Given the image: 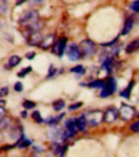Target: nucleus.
<instances>
[{"label":"nucleus","instance_id":"nucleus-1","mask_svg":"<svg viewBox=\"0 0 139 157\" xmlns=\"http://www.w3.org/2000/svg\"><path fill=\"white\" fill-rule=\"evenodd\" d=\"M19 23L26 27L29 35L35 31H39L43 27V22L40 21V17H39L36 10H29L27 13H25L22 18L19 19Z\"/></svg>","mask_w":139,"mask_h":157},{"label":"nucleus","instance_id":"nucleus-2","mask_svg":"<svg viewBox=\"0 0 139 157\" xmlns=\"http://www.w3.org/2000/svg\"><path fill=\"white\" fill-rule=\"evenodd\" d=\"M87 117V121H88V125L89 126H98L102 121H104V113H102L101 111H90L89 113L85 115Z\"/></svg>","mask_w":139,"mask_h":157},{"label":"nucleus","instance_id":"nucleus-3","mask_svg":"<svg viewBox=\"0 0 139 157\" xmlns=\"http://www.w3.org/2000/svg\"><path fill=\"white\" fill-rule=\"evenodd\" d=\"M80 49H81V53H83V56L85 58L94 56V53L97 52L95 44L93 43L91 40H89V39H87V40H83L80 43Z\"/></svg>","mask_w":139,"mask_h":157},{"label":"nucleus","instance_id":"nucleus-4","mask_svg":"<svg viewBox=\"0 0 139 157\" xmlns=\"http://www.w3.org/2000/svg\"><path fill=\"white\" fill-rule=\"evenodd\" d=\"M135 113H137L135 109L133 107L128 106V104H122L121 108H120V117L122 120H125V121L131 120L135 116Z\"/></svg>","mask_w":139,"mask_h":157},{"label":"nucleus","instance_id":"nucleus-5","mask_svg":"<svg viewBox=\"0 0 139 157\" xmlns=\"http://www.w3.org/2000/svg\"><path fill=\"white\" fill-rule=\"evenodd\" d=\"M81 56H83V53H81L80 47H76L75 44H72L67 49V57L71 61H79L81 58Z\"/></svg>","mask_w":139,"mask_h":157},{"label":"nucleus","instance_id":"nucleus-6","mask_svg":"<svg viewBox=\"0 0 139 157\" xmlns=\"http://www.w3.org/2000/svg\"><path fill=\"white\" fill-rule=\"evenodd\" d=\"M46 136H48L49 139L52 140H56V142H61V140H64L63 138V132H61L57 126H53L48 130V133H46Z\"/></svg>","mask_w":139,"mask_h":157},{"label":"nucleus","instance_id":"nucleus-7","mask_svg":"<svg viewBox=\"0 0 139 157\" xmlns=\"http://www.w3.org/2000/svg\"><path fill=\"white\" fill-rule=\"evenodd\" d=\"M43 41H44V37L39 31L32 32V34H30L27 36V43L30 45H41Z\"/></svg>","mask_w":139,"mask_h":157},{"label":"nucleus","instance_id":"nucleus-8","mask_svg":"<svg viewBox=\"0 0 139 157\" xmlns=\"http://www.w3.org/2000/svg\"><path fill=\"white\" fill-rule=\"evenodd\" d=\"M66 44H67V39L66 37L59 39L54 45V53L58 54V56H62L64 53V50H66Z\"/></svg>","mask_w":139,"mask_h":157},{"label":"nucleus","instance_id":"nucleus-9","mask_svg":"<svg viewBox=\"0 0 139 157\" xmlns=\"http://www.w3.org/2000/svg\"><path fill=\"white\" fill-rule=\"evenodd\" d=\"M117 111L115 108H108L107 111L104 112V121L106 122H108V124H112V122H115L116 119H117Z\"/></svg>","mask_w":139,"mask_h":157},{"label":"nucleus","instance_id":"nucleus-10","mask_svg":"<svg viewBox=\"0 0 139 157\" xmlns=\"http://www.w3.org/2000/svg\"><path fill=\"white\" fill-rule=\"evenodd\" d=\"M75 124H76V128H77L79 132H84V130L87 129V126H88V121H87V117H85V115L75 119Z\"/></svg>","mask_w":139,"mask_h":157},{"label":"nucleus","instance_id":"nucleus-11","mask_svg":"<svg viewBox=\"0 0 139 157\" xmlns=\"http://www.w3.org/2000/svg\"><path fill=\"white\" fill-rule=\"evenodd\" d=\"M138 49H139V40H134L126 45V53H134Z\"/></svg>","mask_w":139,"mask_h":157},{"label":"nucleus","instance_id":"nucleus-12","mask_svg":"<svg viewBox=\"0 0 139 157\" xmlns=\"http://www.w3.org/2000/svg\"><path fill=\"white\" fill-rule=\"evenodd\" d=\"M133 29V19L131 18H128L125 21V25H124V30H122V35H128L129 32Z\"/></svg>","mask_w":139,"mask_h":157},{"label":"nucleus","instance_id":"nucleus-13","mask_svg":"<svg viewBox=\"0 0 139 157\" xmlns=\"http://www.w3.org/2000/svg\"><path fill=\"white\" fill-rule=\"evenodd\" d=\"M89 88H98V89H103L106 86V82L103 80H95L93 82H89Z\"/></svg>","mask_w":139,"mask_h":157},{"label":"nucleus","instance_id":"nucleus-14","mask_svg":"<svg viewBox=\"0 0 139 157\" xmlns=\"http://www.w3.org/2000/svg\"><path fill=\"white\" fill-rule=\"evenodd\" d=\"M133 85H134V82L131 81V82L128 85V88L125 89L124 91H121L120 95H121V97H124V98H130V93H131V88H133Z\"/></svg>","mask_w":139,"mask_h":157},{"label":"nucleus","instance_id":"nucleus-15","mask_svg":"<svg viewBox=\"0 0 139 157\" xmlns=\"http://www.w3.org/2000/svg\"><path fill=\"white\" fill-rule=\"evenodd\" d=\"M19 62H21V58L18 56H12L9 58V67H16L17 64H19Z\"/></svg>","mask_w":139,"mask_h":157},{"label":"nucleus","instance_id":"nucleus-16","mask_svg":"<svg viewBox=\"0 0 139 157\" xmlns=\"http://www.w3.org/2000/svg\"><path fill=\"white\" fill-rule=\"evenodd\" d=\"M64 106H66V103L62 99H59V101L53 103V108H54V111H62L64 108Z\"/></svg>","mask_w":139,"mask_h":157},{"label":"nucleus","instance_id":"nucleus-17","mask_svg":"<svg viewBox=\"0 0 139 157\" xmlns=\"http://www.w3.org/2000/svg\"><path fill=\"white\" fill-rule=\"evenodd\" d=\"M53 37H54V36H53V35H50L49 37L44 39V41L41 43V45H40V47H41L43 49H46V48H49L50 45H52V43H53Z\"/></svg>","mask_w":139,"mask_h":157},{"label":"nucleus","instance_id":"nucleus-18","mask_svg":"<svg viewBox=\"0 0 139 157\" xmlns=\"http://www.w3.org/2000/svg\"><path fill=\"white\" fill-rule=\"evenodd\" d=\"M107 88L111 89L112 93H115V91H116V80H115L114 77H110V78H108V81H107Z\"/></svg>","mask_w":139,"mask_h":157},{"label":"nucleus","instance_id":"nucleus-19","mask_svg":"<svg viewBox=\"0 0 139 157\" xmlns=\"http://www.w3.org/2000/svg\"><path fill=\"white\" fill-rule=\"evenodd\" d=\"M30 144H31V140L27 139V138H22L21 140H17V146L19 148H25V147H27Z\"/></svg>","mask_w":139,"mask_h":157},{"label":"nucleus","instance_id":"nucleus-20","mask_svg":"<svg viewBox=\"0 0 139 157\" xmlns=\"http://www.w3.org/2000/svg\"><path fill=\"white\" fill-rule=\"evenodd\" d=\"M32 119H34L37 124H41L44 120H43V117L40 116V112L39 111H34V113H32Z\"/></svg>","mask_w":139,"mask_h":157},{"label":"nucleus","instance_id":"nucleus-21","mask_svg":"<svg viewBox=\"0 0 139 157\" xmlns=\"http://www.w3.org/2000/svg\"><path fill=\"white\" fill-rule=\"evenodd\" d=\"M71 72L84 75V74H85V68H84V66H75L74 68H71Z\"/></svg>","mask_w":139,"mask_h":157},{"label":"nucleus","instance_id":"nucleus-22","mask_svg":"<svg viewBox=\"0 0 139 157\" xmlns=\"http://www.w3.org/2000/svg\"><path fill=\"white\" fill-rule=\"evenodd\" d=\"M112 94H114V93L111 91V89H108V88H107V85H106V86L102 89V91H101V97H102V98L110 97V95H112Z\"/></svg>","mask_w":139,"mask_h":157},{"label":"nucleus","instance_id":"nucleus-23","mask_svg":"<svg viewBox=\"0 0 139 157\" xmlns=\"http://www.w3.org/2000/svg\"><path fill=\"white\" fill-rule=\"evenodd\" d=\"M35 106H36V104H35L34 102H31V101H25V102H23L25 109H34Z\"/></svg>","mask_w":139,"mask_h":157},{"label":"nucleus","instance_id":"nucleus-24","mask_svg":"<svg viewBox=\"0 0 139 157\" xmlns=\"http://www.w3.org/2000/svg\"><path fill=\"white\" fill-rule=\"evenodd\" d=\"M130 130L134 133H139V121H135L130 125Z\"/></svg>","mask_w":139,"mask_h":157},{"label":"nucleus","instance_id":"nucleus-25","mask_svg":"<svg viewBox=\"0 0 139 157\" xmlns=\"http://www.w3.org/2000/svg\"><path fill=\"white\" fill-rule=\"evenodd\" d=\"M130 9L134 10V12H139V0H137V2H134L130 5Z\"/></svg>","mask_w":139,"mask_h":157},{"label":"nucleus","instance_id":"nucleus-26","mask_svg":"<svg viewBox=\"0 0 139 157\" xmlns=\"http://www.w3.org/2000/svg\"><path fill=\"white\" fill-rule=\"evenodd\" d=\"M83 106V103L81 102H79V103H74V104H71V106L68 107L70 111H74V109H77V108H80Z\"/></svg>","mask_w":139,"mask_h":157},{"label":"nucleus","instance_id":"nucleus-27","mask_svg":"<svg viewBox=\"0 0 139 157\" xmlns=\"http://www.w3.org/2000/svg\"><path fill=\"white\" fill-rule=\"evenodd\" d=\"M14 90L18 91V93H19V91H22V90H23V85H22V82H19V81L16 82V84H14Z\"/></svg>","mask_w":139,"mask_h":157},{"label":"nucleus","instance_id":"nucleus-28","mask_svg":"<svg viewBox=\"0 0 139 157\" xmlns=\"http://www.w3.org/2000/svg\"><path fill=\"white\" fill-rule=\"evenodd\" d=\"M31 71H32V67H27V68H23V71H22V72H19L18 75L21 76V77H23V76H25L26 74H30Z\"/></svg>","mask_w":139,"mask_h":157},{"label":"nucleus","instance_id":"nucleus-29","mask_svg":"<svg viewBox=\"0 0 139 157\" xmlns=\"http://www.w3.org/2000/svg\"><path fill=\"white\" fill-rule=\"evenodd\" d=\"M54 72H56V68H54V66H50V70H49V74L46 75V78L48 77H50V76H53L54 75Z\"/></svg>","mask_w":139,"mask_h":157},{"label":"nucleus","instance_id":"nucleus-30","mask_svg":"<svg viewBox=\"0 0 139 157\" xmlns=\"http://www.w3.org/2000/svg\"><path fill=\"white\" fill-rule=\"evenodd\" d=\"M0 94H2V97H5V95H8V88L3 86V88H2V91H0Z\"/></svg>","mask_w":139,"mask_h":157},{"label":"nucleus","instance_id":"nucleus-31","mask_svg":"<svg viewBox=\"0 0 139 157\" xmlns=\"http://www.w3.org/2000/svg\"><path fill=\"white\" fill-rule=\"evenodd\" d=\"M116 41H117V39H114V40L110 41V43H104V44H102V47H111V45H114Z\"/></svg>","mask_w":139,"mask_h":157},{"label":"nucleus","instance_id":"nucleus-32","mask_svg":"<svg viewBox=\"0 0 139 157\" xmlns=\"http://www.w3.org/2000/svg\"><path fill=\"white\" fill-rule=\"evenodd\" d=\"M5 12H6V5H5V0H2V13L4 14Z\"/></svg>","mask_w":139,"mask_h":157},{"label":"nucleus","instance_id":"nucleus-33","mask_svg":"<svg viewBox=\"0 0 139 157\" xmlns=\"http://www.w3.org/2000/svg\"><path fill=\"white\" fill-rule=\"evenodd\" d=\"M26 57H27L29 59H32V58L35 57V53H29V54H26Z\"/></svg>","mask_w":139,"mask_h":157},{"label":"nucleus","instance_id":"nucleus-34","mask_svg":"<svg viewBox=\"0 0 139 157\" xmlns=\"http://www.w3.org/2000/svg\"><path fill=\"white\" fill-rule=\"evenodd\" d=\"M31 2L34 3V4H40V3L43 2V0H31Z\"/></svg>","mask_w":139,"mask_h":157},{"label":"nucleus","instance_id":"nucleus-35","mask_svg":"<svg viewBox=\"0 0 139 157\" xmlns=\"http://www.w3.org/2000/svg\"><path fill=\"white\" fill-rule=\"evenodd\" d=\"M23 2H26V0H16V4H17V5H19V4H22Z\"/></svg>","mask_w":139,"mask_h":157},{"label":"nucleus","instance_id":"nucleus-36","mask_svg":"<svg viewBox=\"0 0 139 157\" xmlns=\"http://www.w3.org/2000/svg\"><path fill=\"white\" fill-rule=\"evenodd\" d=\"M21 116H22V117H26V116H27V112H26V111H23V112L21 113Z\"/></svg>","mask_w":139,"mask_h":157}]
</instances>
